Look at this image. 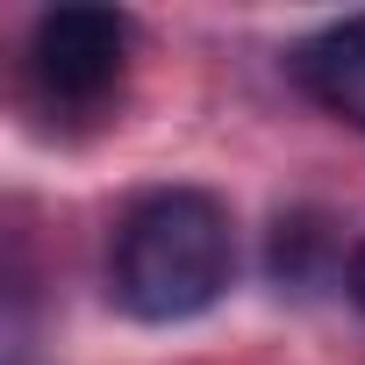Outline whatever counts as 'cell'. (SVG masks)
<instances>
[{"instance_id": "6da1fadb", "label": "cell", "mask_w": 365, "mask_h": 365, "mask_svg": "<svg viewBox=\"0 0 365 365\" xmlns=\"http://www.w3.org/2000/svg\"><path fill=\"white\" fill-rule=\"evenodd\" d=\"M237 265V237L215 194L201 187H165L143 194L108 251V287L136 322H187L222 301Z\"/></svg>"}, {"instance_id": "7a4b0ae2", "label": "cell", "mask_w": 365, "mask_h": 365, "mask_svg": "<svg viewBox=\"0 0 365 365\" xmlns=\"http://www.w3.org/2000/svg\"><path fill=\"white\" fill-rule=\"evenodd\" d=\"M129 22L115 8H51L29 36V72L58 108H101L122 86Z\"/></svg>"}, {"instance_id": "3957f363", "label": "cell", "mask_w": 365, "mask_h": 365, "mask_svg": "<svg viewBox=\"0 0 365 365\" xmlns=\"http://www.w3.org/2000/svg\"><path fill=\"white\" fill-rule=\"evenodd\" d=\"M287 65H294V86H301L322 115L365 129V15H344V22L315 29Z\"/></svg>"}, {"instance_id": "277c9868", "label": "cell", "mask_w": 365, "mask_h": 365, "mask_svg": "<svg viewBox=\"0 0 365 365\" xmlns=\"http://www.w3.org/2000/svg\"><path fill=\"white\" fill-rule=\"evenodd\" d=\"M344 287H351V301H358V308H365V244H358V251H351V265H344Z\"/></svg>"}]
</instances>
